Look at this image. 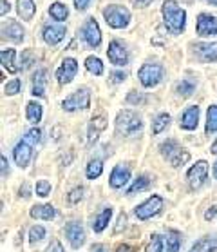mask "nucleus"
Instances as JSON below:
<instances>
[{
	"label": "nucleus",
	"mask_w": 217,
	"mask_h": 252,
	"mask_svg": "<svg viewBox=\"0 0 217 252\" xmlns=\"http://www.w3.org/2000/svg\"><path fill=\"white\" fill-rule=\"evenodd\" d=\"M163 18H165V26L168 31L174 34H179L185 29V22H187V13L185 9L176 4V0H165V4L161 7Z\"/></svg>",
	"instance_id": "1"
},
{
	"label": "nucleus",
	"mask_w": 217,
	"mask_h": 252,
	"mask_svg": "<svg viewBox=\"0 0 217 252\" xmlns=\"http://www.w3.org/2000/svg\"><path fill=\"white\" fill-rule=\"evenodd\" d=\"M141 118L134 113V111H120L118 118H116V129L123 136H134L136 132L141 131Z\"/></svg>",
	"instance_id": "2"
},
{
	"label": "nucleus",
	"mask_w": 217,
	"mask_h": 252,
	"mask_svg": "<svg viewBox=\"0 0 217 252\" xmlns=\"http://www.w3.org/2000/svg\"><path fill=\"white\" fill-rule=\"evenodd\" d=\"M165 69L160 63H143L141 69L137 71V78L143 87H154L163 80Z\"/></svg>",
	"instance_id": "3"
},
{
	"label": "nucleus",
	"mask_w": 217,
	"mask_h": 252,
	"mask_svg": "<svg viewBox=\"0 0 217 252\" xmlns=\"http://www.w3.org/2000/svg\"><path fill=\"white\" fill-rule=\"evenodd\" d=\"M103 17H105V20H107V24L110 26V28L123 29V28L129 26L131 13H129L127 7L114 4V6H107L105 9H103Z\"/></svg>",
	"instance_id": "4"
},
{
	"label": "nucleus",
	"mask_w": 217,
	"mask_h": 252,
	"mask_svg": "<svg viewBox=\"0 0 217 252\" xmlns=\"http://www.w3.org/2000/svg\"><path fill=\"white\" fill-rule=\"evenodd\" d=\"M161 209H163V198L154 194V196H150L147 201H143L141 205H137L134 214H136V218L139 220V221H145V220H150L152 216L160 214Z\"/></svg>",
	"instance_id": "5"
},
{
	"label": "nucleus",
	"mask_w": 217,
	"mask_h": 252,
	"mask_svg": "<svg viewBox=\"0 0 217 252\" xmlns=\"http://www.w3.org/2000/svg\"><path fill=\"white\" fill-rule=\"evenodd\" d=\"M91 105V94H89V89L85 87H81L78 91H75L69 98H65L62 102V107L69 113H73V111H78V109H87Z\"/></svg>",
	"instance_id": "6"
},
{
	"label": "nucleus",
	"mask_w": 217,
	"mask_h": 252,
	"mask_svg": "<svg viewBox=\"0 0 217 252\" xmlns=\"http://www.w3.org/2000/svg\"><path fill=\"white\" fill-rule=\"evenodd\" d=\"M189 185L192 190H197L201 189L203 185H205L206 182V176H208V163H206L205 160L197 161L194 167H190L189 171Z\"/></svg>",
	"instance_id": "7"
},
{
	"label": "nucleus",
	"mask_w": 217,
	"mask_h": 252,
	"mask_svg": "<svg viewBox=\"0 0 217 252\" xmlns=\"http://www.w3.org/2000/svg\"><path fill=\"white\" fill-rule=\"evenodd\" d=\"M76 73H78V62H76L75 58H65V60L62 62V65L58 67L56 78L62 86H67V84L73 82Z\"/></svg>",
	"instance_id": "8"
},
{
	"label": "nucleus",
	"mask_w": 217,
	"mask_h": 252,
	"mask_svg": "<svg viewBox=\"0 0 217 252\" xmlns=\"http://www.w3.org/2000/svg\"><path fill=\"white\" fill-rule=\"evenodd\" d=\"M65 238L69 240L73 249H80L85 243V230H83V227L80 223L71 221V223L65 225Z\"/></svg>",
	"instance_id": "9"
},
{
	"label": "nucleus",
	"mask_w": 217,
	"mask_h": 252,
	"mask_svg": "<svg viewBox=\"0 0 217 252\" xmlns=\"http://www.w3.org/2000/svg\"><path fill=\"white\" fill-rule=\"evenodd\" d=\"M81 34H83V38L85 42L89 44L91 47H98L102 44V31H100V26L94 18H89L81 29Z\"/></svg>",
	"instance_id": "10"
},
{
	"label": "nucleus",
	"mask_w": 217,
	"mask_h": 252,
	"mask_svg": "<svg viewBox=\"0 0 217 252\" xmlns=\"http://www.w3.org/2000/svg\"><path fill=\"white\" fill-rule=\"evenodd\" d=\"M31 156H33V145L27 143L26 140H20V142L15 145V149H13V158L17 161L18 167H27V163L31 161Z\"/></svg>",
	"instance_id": "11"
},
{
	"label": "nucleus",
	"mask_w": 217,
	"mask_h": 252,
	"mask_svg": "<svg viewBox=\"0 0 217 252\" xmlns=\"http://www.w3.org/2000/svg\"><path fill=\"white\" fill-rule=\"evenodd\" d=\"M107 57L108 60L114 63V65H127L129 63V53L123 46H121L118 40H112L108 44V49H107Z\"/></svg>",
	"instance_id": "12"
},
{
	"label": "nucleus",
	"mask_w": 217,
	"mask_h": 252,
	"mask_svg": "<svg viewBox=\"0 0 217 252\" xmlns=\"http://www.w3.org/2000/svg\"><path fill=\"white\" fill-rule=\"evenodd\" d=\"M131 180V169L123 163L120 165H116L110 172V178H108V184L112 189H121V187H125L127 182Z\"/></svg>",
	"instance_id": "13"
},
{
	"label": "nucleus",
	"mask_w": 217,
	"mask_h": 252,
	"mask_svg": "<svg viewBox=\"0 0 217 252\" xmlns=\"http://www.w3.org/2000/svg\"><path fill=\"white\" fill-rule=\"evenodd\" d=\"M197 34L199 36H216L217 34V18L210 15H199L197 18Z\"/></svg>",
	"instance_id": "14"
},
{
	"label": "nucleus",
	"mask_w": 217,
	"mask_h": 252,
	"mask_svg": "<svg viewBox=\"0 0 217 252\" xmlns=\"http://www.w3.org/2000/svg\"><path fill=\"white\" fill-rule=\"evenodd\" d=\"M65 38V28L63 26H46L44 29V40L49 46H56Z\"/></svg>",
	"instance_id": "15"
},
{
	"label": "nucleus",
	"mask_w": 217,
	"mask_h": 252,
	"mask_svg": "<svg viewBox=\"0 0 217 252\" xmlns=\"http://www.w3.org/2000/svg\"><path fill=\"white\" fill-rule=\"evenodd\" d=\"M195 55L203 62H216L217 60V42L214 44H195Z\"/></svg>",
	"instance_id": "16"
},
{
	"label": "nucleus",
	"mask_w": 217,
	"mask_h": 252,
	"mask_svg": "<svg viewBox=\"0 0 217 252\" xmlns=\"http://www.w3.org/2000/svg\"><path fill=\"white\" fill-rule=\"evenodd\" d=\"M197 124H199V107L192 105L181 116V127L187 129V131H194L195 127H197Z\"/></svg>",
	"instance_id": "17"
},
{
	"label": "nucleus",
	"mask_w": 217,
	"mask_h": 252,
	"mask_svg": "<svg viewBox=\"0 0 217 252\" xmlns=\"http://www.w3.org/2000/svg\"><path fill=\"white\" fill-rule=\"evenodd\" d=\"M105 127H107V118L103 115H98L92 118L91 124H89V145H92V143L96 142L98 136H100V132H102Z\"/></svg>",
	"instance_id": "18"
},
{
	"label": "nucleus",
	"mask_w": 217,
	"mask_h": 252,
	"mask_svg": "<svg viewBox=\"0 0 217 252\" xmlns=\"http://www.w3.org/2000/svg\"><path fill=\"white\" fill-rule=\"evenodd\" d=\"M29 214H31V218H34V220H47V221H49V220H53L56 216V211H54L53 205H34V207H31Z\"/></svg>",
	"instance_id": "19"
},
{
	"label": "nucleus",
	"mask_w": 217,
	"mask_h": 252,
	"mask_svg": "<svg viewBox=\"0 0 217 252\" xmlns=\"http://www.w3.org/2000/svg\"><path fill=\"white\" fill-rule=\"evenodd\" d=\"M2 33H4V36H7V38L13 42H22V38H24V29L17 20H11L7 26H4V28H2Z\"/></svg>",
	"instance_id": "20"
},
{
	"label": "nucleus",
	"mask_w": 217,
	"mask_h": 252,
	"mask_svg": "<svg viewBox=\"0 0 217 252\" xmlns=\"http://www.w3.org/2000/svg\"><path fill=\"white\" fill-rule=\"evenodd\" d=\"M216 251H217V238L210 236V238H201L199 241H195L189 252H216Z\"/></svg>",
	"instance_id": "21"
},
{
	"label": "nucleus",
	"mask_w": 217,
	"mask_h": 252,
	"mask_svg": "<svg viewBox=\"0 0 217 252\" xmlns=\"http://www.w3.org/2000/svg\"><path fill=\"white\" fill-rule=\"evenodd\" d=\"M46 84H47V71L46 69H38L33 80L34 96H44V94H46Z\"/></svg>",
	"instance_id": "22"
},
{
	"label": "nucleus",
	"mask_w": 217,
	"mask_h": 252,
	"mask_svg": "<svg viewBox=\"0 0 217 252\" xmlns=\"http://www.w3.org/2000/svg\"><path fill=\"white\" fill-rule=\"evenodd\" d=\"M110 216H112V209H110V207H105V209L98 214L96 218H94L92 230H94V232H103V230H105V227L108 225V220H110Z\"/></svg>",
	"instance_id": "23"
},
{
	"label": "nucleus",
	"mask_w": 217,
	"mask_h": 252,
	"mask_svg": "<svg viewBox=\"0 0 217 252\" xmlns=\"http://www.w3.org/2000/svg\"><path fill=\"white\" fill-rule=\"evenodd\" d=\"M17 6H18V15L22 17V20H31L34 17L36 6H34L33 0H17Z\"/></svg>",
	"instance_id": "24"
},
{
	"label": "nucleus",
	"mask_w": 217,
	"mask_h": 252,
	"mask_svg": "<svg viewBox=\"0 0 217 252\" xmlns=\"http://www.w3.org/2000/svg\"><path fill=\"white\" fill-rule=\"evenodd\" d=\"M160 151L166 160H172V158L181 151V147H179V143H177L176 140H166V142H163L160 145Z\"/></svg>",
	"instance_id": "25"
},
{
	"label": "nucleus",
	"mask_w": 217,
	"mask_h": 252,
	"mask_svg": "<svg viewBox=\"0 0 217 252\" xmlns=\"http://www.w3.org/2000/svg\"><path fill=\"white\" fill-rule=\"evenodd\" d=\"M0 58H2V65H4V69H7L9 73H17L18 67L15 65V49H2Z\"/></svg>",
	"instance_id": "26"
},
{
	"label": "nucleus",
	"mask_w": 217,
	"mask_h": 252,
	"mask_svg": "<svg viewBox=\"0 0 217 252\" xmlns=\"http://www.w3.org/2000/svg\"><path fill=\"white\" fill-rule=\"evenodd\" d=\"M181 247V234L177 230H166V252H177Z\"/></svg>",
	"instance_id": "27"
},
{
	"label": "nucleus",
	"mask_w": 217,
	"mask_h": 252,
	"mask_svg": "<svg viewBox=\"0 0 217 252\" xmlns=\"http://www.w3.org/2000/svg\"><path fill=\"white\" fill-rule=\"evenodd\" d=\"M26 115H27V120L31 124H38L42 120V105L36 102H29L27 109H26Z\"/></svg>",
	"instance_id": "28"
},
{
	"label": "nucleus",
	"mask_w": 217,
	"mask_h": 252,
	"mask_svg": "<svg viewBox=\"0 0 217 252\" xmlns=\"http://www.w3.org/2000/svg\"><path fill=\"white\" fill-rule=\"evenodd\" d=\"M217 131V105H210L208 107V113H206V127L205 132L210 134V132Z\"/></svg>",
	"instance_id": "29"
},
{
	"label": "nucleus",
	"mask_w": 217,
	"mask_h": 252,
	"mask_svg": "<svg viewBox=\"0 0 217 252\" xmlns=\"http://www.w3.org/2000/svg\"><path fill=\"white\" fill-rule=\"evenodd\" d=\"M49 13H51V17L54 18V20L63 22L69 15V9H67V6H63L62 2H54V4L49 7Z\"/></svg>",
	"instance_id": "30"
},
{
	"label": "nucleus",
	"mask_w": 217,
	"mask_h": 252,
	"mask_svg": "<svg viewBox=\"0 0 217 252\" xmlns=\"http://www.w3.org/2000/svg\"><path fill=\"white\" fill-rule=\"evenodd\" d=\"M102 172H103L102 160H91L89 163H87L85 174H87V178H89V180H94V178H98Z\"/></svg>",
	"instance_id": "31"
},
{
	"label": "nucleus",
	"mask_w": 217,
	"mask_h": 252,
	"mask_svg": "<svg viewBox=\"0 0 217 252\" xmlns=\"http://www.w3.org/2000/svg\"><path fill=\"white\" fill-rule=\"evenodd\" d=\"M85 67H87V71H89V73H92V75H96V76L103 75V63H102V60H100V58H96V57L87 58Z\"/></svg>",
	"instance_id": "32"
},
{
	"label": "nucleus",
	"mask_w": 217,
	"mask_h": 252,
	"mask_svg": "<svg viewBox=\"0 0 217 252\" xmlns=\"http://www.w3.org/2000/svg\"><path fill=\"white\" fill-rule=\"evenodd\" d=\"M176 91L179 93L181 96H185V98L190 96V94L195 91V82L190 80V78H185V80H181L179 84H177Z\"/></svg>",
	"instance_id": "33"
},
{
	"label": "nucleus",
	"mask_w": 217,
	"mask_h": 252,
	"mask_svg": "<svg viewBox=\"0 0 217 252\" xmlns=\"http://www.w3.org/2000/svg\"><path fill=\"white\" fill-rule=\"evenodd\" d=\"M170 124V115H166V113H161L154 122H152V132L154 134H160L163 129H166Z\"/></svg>",
	"instance_id": "34"
},
{
	"label": "nucleus",
	"mask_w": 217,
	"mask_h": 252,
	"mask_svg": "<svg viewBox=\"0 0 217 252\" xmlns=\"http://www.w3.org/2000/svg\"><path fill=\"white\" fill-rule=\"evenodd\" d=\"M149 185H150L149 176H139L137 180H134V184L131 185V189L127 190V194H136V192H139V190L149 189Z\"/></svg>",
	"instance_id": "35"
},
{
	"label": "nucleus",
	"mask_w": 217,
	"mask_h": 252,
	"mask_svg": "<svg viewBox=\"0 0 217 252\" xmlns=\"http://www.w3.org/2000/svg\"><path fill=\"white\" fill-rule=\"evenodd\" d=\"M145 252H163V238L160 234H152Z\"/></svg>",
	"instance_id": "36"
},
{
	"label": "nucleus",
	"mask_w": 217,
	"mask_h": 252,
	"mask_svg": "<svg viewBox=\"0 0 217 252\" xmlns=\"http://www.w3.org/2000/svg\"><path fill=\"white\" fill-rule=\"evenodd\" d=\"M46 238V229L42 227V225H34V227H31V230H29V241L31 243H36V241H40Z\"/></svg>",
	"instance_id": "37"
},
{
	"label": "nucleus",
	"mask_w": 217,
	"mask_h": 252,
	"mask_svg": "<svg viewBox=\"0 0 217 252\" xmlns=\"http://www.w3.org/2000/svg\"><path fill=\"white\" fill-rule=\"evenodd\" d=\"M189 160H190V153H189V151H183V149H181L176 156H174V158H172L170 163L174 167H183Z\"/></svg>",
	"instance_id": "38"
},
{
	"label": "nucleus",
	"mask_w": 217,
	"mask_h": 252,
	"mask_svg": "<svg viewBox=\"0 0 217 252\" xmlns=\"http://www.w3.org/2000/svg\"><path fill=\"white\" fill-rule=\"evenodd\" d=\"M49 192H51V184H49L47 180H40V182H36V196L46 198Z\"/></svg>",
	"instance_id": "39"
},
{
	"label": "nucleus",
	"mask_w": 217,
	"mask_h": 252,
	"mask_svg": "<svg viewBox=\"0 0 217 252\" xmlns=\"http://www.w3.org/2000/svg\"><path fill=\"white\" fill-rule=\"evenodd\" d=\"M4 93H6L7 96H13V94L20 93V80H18V78H15V80L7 82L6 87H4Z\"/></svg>",
	"instance_id": "40"
},
{
	"label": "nucleus",
	"mask_w": 217,
	"mask_h": 252,
	"mask_svg": "<svg viewBox=\"0 0 217 252\" xmlns=\"http://www.w3.org/2000/svg\"><path fill=\"white\" fill-rule=\"evenodd\" d=\"M40 136H42V132L38 131V129H31V131H29L27 134L24 136V140H26L27 143H31V145L34 147L36 143H40Z\"/></svg>",
	"instance_id": "41"
},
{
	"label": "nucleus",
	"mask_w": 217,
	"mask_h": 252,
	"mask_svg": "<svg viewBox=\"0 0 217 252\" xmlns=\"http://www.w3.org/2000/svg\"><path fill=\"white\" fill-rule=\"evenodd\" d=\"M83 198V187H75V189L69 192V196H67V200H69V203H78V201Z\"/></svg>",
	"instance_id": "42"
},
{
	"label": "nucleus",
	"mask_w": 217,
	"mask_h": 252,
	"mask_svg": "<svg viewBox=\"0 0 217 252\" xmlns=\"http://www.w3.org/2000/svg\"><path fill=\"white\" fill-rule=\"evenodd\" d=\"M127 102L132 103V105H139V103L145 102V96H143L141 93H136V91H131L127 94Z\"/></svg>",
	"instance_id": "43"
},
{
	"label": "nucleus",
	"mask_w": 217,
	"mask_h": 252,
	"mask_svg": "<svg viewBox=\"0 0 217 252\" xmlns=\"http://www.w3.org/2000/svg\"><path fill=\"white\" fill-rule=\"evenodd\" d=\"M125 227H127V214H125V212H120L118 221H116V227H114V234H120Z\"/></svg>",
	"instance_id": "44"
},
{
	"label": "nucleus",
	"mask_w": 217,
	"mask_h": 252,
	"mask_svg": "<svg viewBox=\"0 0 217 252\" xmlns=\"http://www.w3.org/2000/svg\"><path fill=\"white\" fill-rule=\"evenodd\" d=\"M46 252H65V251H63V247H62V243H60V241H58V240H53L51 245H49L46 249Z\"/></svg>",
	"instance_id": "45"
},
{
	"label": "nucleus",
	"mask_w": 217,
	"mask_h": 252,
	"mask_svg": "<svg viewBox=\"0 0 217 252\" xmlns=\"http://www.w3.org/2000/svg\"><path fill=\"white\" fill-rule=\"evenodd\" d=\"M89 2H91V0H75V7L78 11H83V9H87Z\"/></svg>",
	"instance_id": "46"
},
{
	"label": "nucleus",
	"mask_w": 217,
	"mask_h": 252,
	"mask_svg": "<svg viewBox=\"0 0 217 252\" xmlns=\"http://www.w3.org/2000/svg\"><path fill=\"white\" fill-rule=\"evenodd\" d=\"M0 163H2V178H6L7 172H9V163H7L6 156H2V158H0Z\"/></svg>",
	"instance_id": "47"
},
{
	"label": "nucleus",
	"mask_w": 217,
	"mask_h": 252,
	"mask_svg": "<svg viewBox=\"0 0 217 252\" xmlns=\"http://www.w3.org/2000/svg\"><path fill=\"white\" fill-rule=\"evenodd\" d=\"M110 76H112V82H116V84H120V82H123L127 78L125 73H120V71H114Z\"/></svg>",
	"instance_id": "48"
},
{
	"label": "nucleus",
	"mask_w": 217,
	"mask_h": 252,
	"mask_svg": "<svg viewBox=\"0 0 217 252\" xmlns=\"http://www.w3.org/2000/svg\"><path fill=\"white\" fill-rule=\"evenodd\" d=\"M216 214H217V205H214V207H210L208 211H206V214H205V220L206 221H210V220H214L216 218Z\"/></svg>",
	"instance_id": "49"
},
{
	"label": "nucleus",
	"mask_w": 217,
	"mask_h": 252,
	"mask_svg": "<svg viewBox=\"0 0 217 252\" xmlns=\"http://www.w3.org/2000/svg\"><path fill=\"white\" fill-rule=\"evenodd\" d=\"M116 252H136V249L131 247V245H127V243H123V245H118Z\"/></svg>",
	"instance_id": "50"
},
{
	"label": "nucleus",
	"mask_w": 217,
	"mask_h": 252,
	"mask_svg": "<svg viewBox=\"0 0 217 252\" xmlns=\"http://www.w3.org/2000/svg\"><path fill=\"white\" fill-rule=\"evenodd\" d=\"M9 9H11V6H9V2H7V0H2V7H0V15L4 17L6 13H9Z\"/></svg>",
	"instance_id": "51"
},
{
	"label": "nucleus",
	"mask_w": 217,
	"mask_h": 252,
	"mask_svg": "<svg viewBox=\"0 0 217 252\" xmlns=\"http://www.w3.org/2000/svg\"><path fill=\"white\" fill-rule=\"evenodd\" d=\"M20 196H24V198H29V196H31V190H29L27 184H24V187H20Z\"/></svg>",
	"instance_id": "52"
},
{
	"label": "nucleus",
	"mask_w": 217,
	"mask_h": 252,
	"mask_svg": "<svg viewBox=\"0 0 217 252\" xmlns=\"http://www.w3.org/2000/svg\"><path fill=\"white\" fill-rule=\"evenodd\" d=\"M134 2V6L136 7H145V6H149L152 0H132Z\"/></svg>",
	"instance_id": "53"
},
{
	"label": "nucleus",
	"mask_w": 217,
	"mask_h": 252,
	"mask_svg": "<svg viewBox=\"0 0 217 252\" xmlns=\"http://www.w3.org/2000/svg\"><path fill=\"white\" fill-rule=\"evenodd\" d=\"M22 62H24V69H27L29 67V65H31V53H26V55H24V60H22Z\"/></svg>",
	"instance_id": "54"
},
{
	"label": "nucleus",
	"mask_w": 217,
	"mask_h": 252,
	"mask_svg": "<svg viewBox=\"0 0 217 252\" xmlns=\"http://www.w3.org/2000/svg\"><path fill=\"white\" fill-rule=\"evenodd\" d=\"M91 252H107V249H105L102 243H96V245L91 247Z\"/></svg>",
	"instance_id": "55"
},
{
	"label": "nucleus",
	"mask_w": 217,
	"mask_h": 252,
	"mask_svg": "<svg viewBox=\"0 0 217 252\" xmlns=\"http://www.w3.org/2000/svg\"><path fill=\"white\" fill-rule=\"evenodd\" d=\"M210 151H212V155H217V138H216V142L212 143V147H210Z\"/></svg>",
	"instance_id": "56"
},
{
	"label": "nucleus",
	"mask_w": 217,
	"mask_h": 252,
	"mask_svg": "<svg viewBox=\"0 0 217 252\" xmlns=\"http://www.w3.org/2000/svg\"><path fill=\"white\" fill-rule=\"evenodd\" d=\"M205 2H208V4H212V6H217V0H205Z\"/></svg>",
	"instance_id": "57"
},
{
	"label": "nucleus",
	"mask_w": 217,
	"mask_h": 252,
	"mask_svg": "<svg viewBox=\"0 0 217 252\" xmlns=\"http://www.w3.org/2000/svg\"><path fill=\"white\" fill-rule=\"evenodd\" d=\"M214 176H216V180H217V161H216V165H214Z\"/></svg>",
	"instance_id": "58"
}]
</instances>
